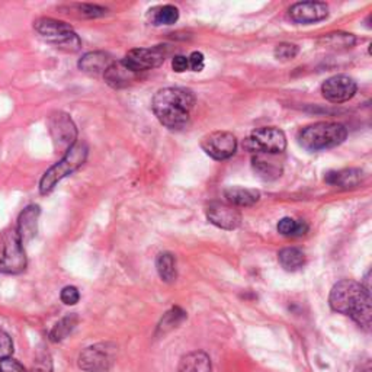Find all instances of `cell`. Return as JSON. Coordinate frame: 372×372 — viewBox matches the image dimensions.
<instances>
[{
  "label": "cell",
  "instance_id": "6da1fadb",
  "mask_svg": "<svg viewBox=\"0 0 372 372\" xmlns=\"http://www.w3.org/2000/svg\"><path fill=\"white\" fill-rule=\"evenodd\" d=\"M329 302L331 310L349 316L365 330L371 329V292L361 284L351 280L337 282L330 291Z\"/></svg>",
  "mask_w": 372,
  "mask_h": 372
},
{
  "label": "cell",
  "instance_id": "7a4b0ae2",
  "mask_svg": "<svg viewBox=\"0 0 372 372\" xmlns=\"http://www.w3.org/2000/svg\"><path fill=\"white\" fill-rule=\"evenodd\" d=\"M195 95L185 87H164L153 97V112L157 119L171 129L185 127L195 107Z\"/></svg>",
  "mask_w": 372,
  "mask_h": 372
},
{
  "label": "cell",
  "instance_id": "3957f363",
  "mask_svg": "<svg viewBox=\"0 0 372 372\" xmlns=\"http://www.w3.org/2000/svg\"><path fill=\"white\" fill-rule=\"evenodd\" d=\"M348 137V129L339 122H316L304 128L298 140L302 149L323 152L342 144Z\"/></svg>",
  "mask_w": 372,
  "mask_h": 372
},
{
  "label": "cell",
  "instance_id": "277c9868",
  "mask_svg": "<svg viewBox=\"0 0 372 372\" xmlns=\"http://www.w3.org/2000/svg\"><path fill=\"white\" fill-rule=\"evenodd\" d=\"M87 147L85 143H76L69 152L64 154V157L50 167L48 171L44 174L41 182H40V191L43 195L50 193L55 185L63 181L65 176L72 175L76 172L79 167L83 166V163L87 159Z\"/></svg>",
  "mask_w": 372,
  "mask_h": 372
},
{
  "label": "cell",
  "instance_id": "5b68a950",
  "mask_svg": "<svg viewBox=\"0 0 372 372\" xmlns=\"http://www.w3.org/2000/svg\"><path fill=\"white\" fill-rule=\"evenodd\" d=\"M33 28L44 40L65 51H78L82 46L75 29L63 21L41 18L33 23Z\"/></svg>",
  "mask_w": 372,
  "mask_h": 372
},
{
  "label": "cell",
  "instance_id": "8992f818",
  "mask_svg": "<svg viewBox=\"0 0 372 372\" xmlns=\"http://www.w3.org/2000/svg\"><path fill=\"white\" fill-rule=\"evenodd\" d=\"M243 146L246 150L256 154H278L285 150L287 137L280 128L265 127L255 129Z\"/></svg>",
  "mask_w": 372,
  "mask_h": 372
},
{
  "label": "cell",
  "instance_id": "52a82bcc",
  "mask_svg": "<svg viewBox=\"0 0 372 372\" xmlns=\"http://www.w3.org/2000/svg\"><path fill=\"white\" fill-rule=\"evenodd\" d=\"M117 359L114 344H96L86 348L79 356V366L85 372H108Z\"/></svg>",
  "mask_w": 372,
  "mask_h": 372
},
{
  "label": "cell",
  "instance_id": "ba28073f",
  "mask_svg": "<svg viewBox=\"0 0 372 372\" xmlns=\"http://www.w3.org/2000/svg\"><path fill=\"white\" fill-rule=\"evenodd\" d=\"M26 267V256L23 245L19 239L16 228L5 233L4 253L0 256V272L2 274H21Z\"/></svg>",
  "mask_w": 372,
  "mask_h": 372
},
{
  "label": "cell",
  "instance_id": "9c48e42d",
  "mask_svg": "<svg viewBox=\"0 0 372 372\" xmlns=\"http://www.w3.org/2000/svg\"><path fill=\"white\" fill-rule=\"evenodd\" d=\"M48 125L54 147L58 152L67 153L76 144L78 129L73 119L69 115L64 112H55L50 117Z\"/></svg>",
  "mask_w": 372,
  "mask_h": 372
},
{
  "label": "cell",
  "instance_id": "30bf717a",
  "mask_svg": "<svg viewBox=\"0 0 372 372\" xmlns=\"http://www.w3.org/2000/svg\"><path fill=\"white\" fill-rule=\"evenodd\" d=\"M166 51L163 46H156L153 48H134L128 51L124 57V63L135 73H143L156 67H160L164 63Z\"/></svg>",
  "mask_w": 372,
  "mask_h": 372
},
{
  "label": "cell",
  "instance_id": "8fae6325",
  "mask_svg": "<svg viewBox=\"0 0 372 372\" xmlns=\"http://www.w3.org/2000/svg\"><path fill=\"white\" fill-rule=\"evenodd\" d=\"M201 147L210 157L216 160H225L238 150V140L228 131H214L202 139Z\"/></svg>",
  "mask_w": 372,
  "mask_h": 372
},
{
  "label": "cell",
  "instance_id": "7c38bea8",
  "mask_svg": "<svg viewBox=\"0 0 372 372\" xmlns=\"http://www.w3.org/2000/svg\"><path fill=\"white\" fill-rule=\"evenodd\" d=\"M356 82L345 75H337L327 79L321 86L323 96L333 104H344L356 93Z\"/></svg>",
  "mask_w": 372,
  "mask_h": 372
},
{
  "label": "cell",
  "instance_id": "4fadbf2b",
  "mask_svg": "<svg viewBox=\"0 0 372 372\" xmlns=\"http://www.w3.org/2000/svg\"><path fill=\"white\" fill-rule=\"evenodd\" d=\"M207 218L211 224L223 230H235L242 224L240 211L224 202H213L207 208Z\"/></svg>",
  "mask_w": 372,
  "mask_h": 372
},
{
  "label": "cell",
  "instance_id": "5bb4252c",
  "mask_svg": "<svg viewBox=\"0 0 372 372\" xmlns=\"http://www.w3.org/2000/svg\"><path fill=\"white\" fill-rule=\"evenodd\" d=\"M288 15L295 23H316L329 16V6L323 2H298L289 8Z\"/></svg>",
  "mask_w": 372,
  "mask_h": 372
},
{
  "label": "cell",
  "instance_id": "9a60e30c",
  "mask_svg": "<svg viewBox=\"0 0 372 372\" xmlns=\"http://www.w3.org/2000/svg\"><path fill=\"white\" fill-rule=\"evenodd\" d=\"M139 76L140 75L132 72L122 60L112 61V64L108 67V70L104 73L105 82L114 89H124L131 86L134 82H137Z\"/></svg>",
  "mask_w": 372,
  "mask_h": 372
},
{
  "label": "cell",
  "instance_id": "2e32d148",
  "mask_svg": "<svg viewBox=\"0 0 372 372\" xmlns=\"http://www.w3.org/2000/svg\"><path fill=\"white\" fill-rule=\"evenodd\" d=\"M40 214H41V210L38 206H29L21 213L16 231L19 234V239H21L22 245L28 243L29 240L36 238V234L38 231Z\"/></svg>",
  "mask_w": 372,
  "mask_h": 372
},
{
  "label": "cell",
  "instance_id": "e0dca14e",
  "mask_svg": "<svg viewBox=\"0 0 372 372\" xmlns=\"http://www.w3.org/2000/svg\"><path fill=\"white\" fill-rule=\"evenodd\" d=\"M111 64H112V58L102 51L87 53L79 61L80 70L90 75H104Z\"/></svg>",
  "mask_w": 372,
  "mask_h": 372
},
{
  "label": "cell",
  "instance_id": "ac0fdd59",
  "mask_svg": "<svg viewBox=\"0 0 372 372\" xmlns=\"http://www.w3.org/2000/svg\"><path fill=\"white\" fill-rule=\"evenodd\" d=\"M224 196L233 207H252L260 198V192L249 188L231 186L224 191Z\"/></svg>",
  "mask_w": 372,
  "mask_h": 372
},
{
  "label": "cell",
  "instance_id": "d6986e66",
  "mask_svg": "<svg viewBox=\"0 0 372 372\" xmlns=\"http://www.w3.org/2000/svg\"><path fill=\"white\" fill-rule=\"evenodd\" d=\"M178 372H213L211 359L202 351L189 352L181 359Z\"/></svg>",
  "mask_w": 372,
  "mask_h": 372
},
{
  "label": "cell",
  "instance_id": "ffe728a7",
  "mask_svg": "<svg viewBox=\"0 0 372 372\" xmlns=\"http://www.w3.org/2000/svg\"><path fill=\"white\" fill-rule=\"evenodd\" d=\"M362 181V172L359 169H345L341 172H330L326 175V182L333 186H341L344 189L355 188Z\"/></svg>",
  "mask_w": 372,
  "mask_h": 372
},
{
  "label": "cell",
  "instance_id": "44dd1931",
  "mask_svg": "<svg viewBox=\"0 0 372 372\" xmlns=\"http://www.w3.org/2000/svg\"><path fill=\"white\" fill-rule=\"evenodd\" d=\"M147 19L150 23L160 26V25H174L179 19V9L172 5L156 6L149 11Z\"/></svg>",
  "mask_w": 372,
  "mask_h": 372
},
{
  "label": "cell",
  "instance_id": "7402d4cb",
  "mask_svg": "<svg viewBox=\"0 0 372 372\" xmlns=\"http://www.w3.org/2000/svg\"><path fill=\"white\" fill-rule=\"evenodd\" d=\"M156 267H157V272L159 277L164 281V282H174L178 277L176 272V263H175V257L172 253H160L156 259Z\"/></svg>",
  "mask_w": 372,
  "mask_h": 372
},
{
  "label": "cell",
  "instance_id": "603a6c76",
  "mask_svg": "<svg viewBox=\"0 0 372 372\" xmlns=\"http://www.w3.org/2000/svg\"><path fill=\"white\" fill-rule=\"evenodd\" d=\"M252 163H253L255 172L266 181H272V179H277L281 176V167L274 160H266L265 157L257 154L256 157H253Z\"/></svg>",
  "mask_w": 372,
  "mask_h": 372
},
{
  "label": "cell",
  "instance_id": "cb8c5ba5",
  "mask_svg": "<svg viewBox=\"0 0 372 372\" xmlns=\"http://www.w3.org/2000/svg\"><path fill=\"white\" fill-rule=\"evenodd\" d=\"M278 259H280L281 266L285 270H291V272H294V270H298L299 267L304 266V263H306V256H304L302 250H299L297 248L282 249L278 255Z\"/></svg>",
  "mask_w": 372,
  "mask_h": 372
},
{
  "label": "cell",
  "instance_id": "d4e9b609",
  "mask_svg": "<svg viewBox=\"0 0 372 372\" xmlns=\"http://www.w3.org/2000/svg\"><path fill=\"white\" fill-rule=\"evenodd\" d=\"M79 319L76 314H69L65 316L64 319H61L50 331V341L54 344H58L61 341H64L67 336H69L73 329L76 327Z\"/></svg>",
  "mask_w": 372,
  "mask_h": 372
},
{
  "label": "cell",
  "instance_id": "484cf974",
  "mask_svg": "<svg viewBox=\"0 0 372 372\" xmlns=\"http://www.w3.org/2000/svg\"><path fill=\"white\" fill-rule=\"evenodd\" d=\"M278 231L285 238H301L309 231V224L302 220L285 217L278 223Z\"/></svg>",
  "mask_w": 372,
  "mask_h": 372
},
{
  "label": "cell",
  "instance_id": "4316f807",
  "mask_svg": "<svg viewBox=\"0 0 372 372\" xmlns=\"http://www.w3.org/2000/svg\"><path fill=\"white\" fill-rule=\"evenodd\" d=\"M320 41L324 43V46L329 47V48L341 50V48H351V47H354L355 43H356V38L352 36V33L333 32V33H327V36L323 37Z\"/></svg>",
  "mask_w": 372,
  "mask_h": 372
},
{
  "label": "cell",
  "instance_id": "83f0119b",
  "mask_svg": "<svg viewBox=\"0 0 372 372\" xmlns=\"http://www.w3.org/2000/svg\"><path fill=\"white\" fill-rule=\"evenodd\" d=\"M185 319V312L181 310L179 307L172 309L171 312H167L159 326V331H161L163 334L169 330H172L174 327H176L182 320Z\"/></svg>",
  "mask_w": 372,
  "mask_h": 372
},
{
  "label": "cell",
  "instance_id": "f1b7e54d",
  "mask_svg": "<svg viewBox=\"0 0 372 372\" xmlns=\"http://www.w3.org/2000/svg\"><path fill=\"white\" fill-rule=\"evenodd\" d=\"M75 9L79 16L82 18H100L107 15V9L97 5H90V4H82V5H75Z\"/></svg>",
  "mask_w": 372,
  "mask_h": 372
},
{
  "label": "cell",
  "instance_id": "f546056e",
  "mask_svg": "<svg viewBox=\"0 0 372 372\" xmlns=\"http://www.w3.org/2000/svg\"><path fill=\"white\" fill-rule=\"evenodd\" d=\"M28 372H53V359L48 352H40Z\"/></svg>",
  "mask_w": 372,
  "mask_h": 372
},
{
  "label": "cell",
  "instance_id": "4dcf8cb0",
  "mask_svg": "<svg viewBox=\"0 0 372 372\" xmlns=\"http://www.w3.org/2000/svg\"><path fill=\"white\" fill-rule=\"evenodd\" d=\"M275 57L278 60H282V61H288V60H292L297 54H298V47L295 44H289V43H282L280 46L275 47V51H274Z\"/></svg>",
  "mask_w": 372,
  "mask_h": 372
},
{
  "label": "cell",
  "instance_id": "1f68e13d",
  "mask_svg": "<svg viewBox=\"0 0 372 372\" xmlns=\"http://www.w3.org/2000/svg\"><path fill=\"white\" fill-rule=\"evenodd\" d=\"M14 354V342L9 334L4 330H0V359L11 358Z\"/></svg>",
  "mask_w": 372,
  "mask_h": 372
},
{
  "label": "cell",
  "instance_id": "d6a6232c",
  "mask_svg": "<svg viewBox=\"0 0 372 372\" xmlns=\"http://www.w3.org/2000/svg\"><path fill=\"white\" fill-rule=\"evenodd\" d=\"M60 298L65 306H76L80 299V294L76 287H65V288H63Z\"/></svg>",
  "mask_w": 372,
  "mask_h": 372
},
{
  "label": "cell",
  "instance_id": "836d02e7",
  "mask_svg": "<svg viewBox=\"0 0 372 372\" xmlns=\"http://www.w3.org/2000/svg\"><path fill=\"white\" fill-rule=\"evenodd\" d=\"M0 372H28L22 363L12 358L0 359Z\"/></svg>",
  "mask_w": 372,
  "mask_h": 372
},
{
  "label": "cell",
  "instance_id": "e575fe53",
  "mask_svg": "<svg viewBox=\"0 0 372 372\" xmlns=\"http://www.w3.org/2000/svg\"><path fill=\"white\" fill-rule=\"evenodd\" d=\"M188 61H189V69L193 72H202V69L206 67V57L199 51H193L188 57Z\"/></svg>",
  "mask_w": 372,
  "mask_h": 372
},
{
  "label": "cell",
  "instance_id": "d590c367",
  "mask_svg": "<svg viewBox=\"0 0 372 372\" xmlns=\"http://www.w3.org/2000/svg\"><path fill=\"white\" fill-rule=\"evenodd\" d=\"M172 69L176 72V73H184L189 69V61H188V57L185 55H175L174 60H172Z\"/></svg>",
  "mask_w": 372,
  "mask_h": 372
}]
</instances>
